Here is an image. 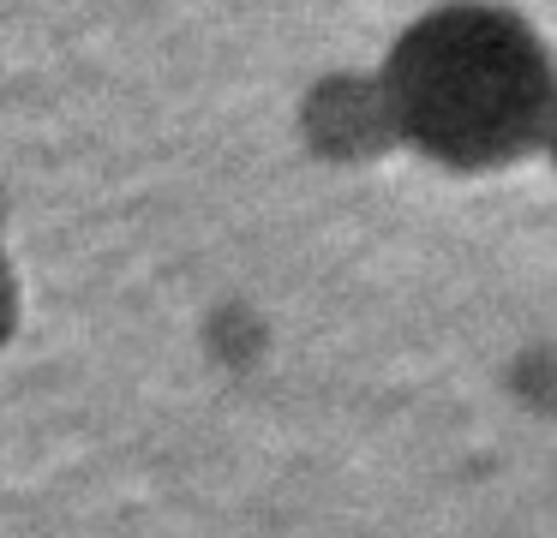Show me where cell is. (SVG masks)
Masks as SVG:
<instances>
[{
  "mask_svg": "<svg viewBox=\"0 0 557 538\" xmlns=\"http://www.w3.org/2000/svg\"><path fill=\"white\" fill-rule=\"evenodd\" d=\"M401 143L449 174H504L552 143L557 54L504 0H449L389 42L377 66Z\"/></svg>",
  "mask_w": 557,
  "mask_h": 538,
  "instance_id": "1",
  "label": "cell"
},
{
  "mask_svg": "<svg viewBox=\"0 0 557 538\" xmlns=\"http://www.w3.org/2000/svg\"><path fill=\"white\" fill-rule=\"evenodd\" d=\"M300 132L318 155H330V162H372V155H384L401 143L384 78H360V72L312 84V96H306V108H300Z\"/></svg>",
  "mask_w": 557,
  "mask_h": 538,
  "instance_id": "2",
  "label": "cell"
},
{
  "mask_svg": "<svg viewBox=\"0 0 557 538\" xmlns=\"http://www.w3.org/2000/svg\"><path fill=\"white\" fill-rule=\"evenodd\" d=\"M545 155H552V167H557V126H552V143H545Z\"/></svg>",
  "mask_w": 557,
  "mask_h": 538,
  "instance_id": "3",
  "label": "cell"
}]
</instances>
